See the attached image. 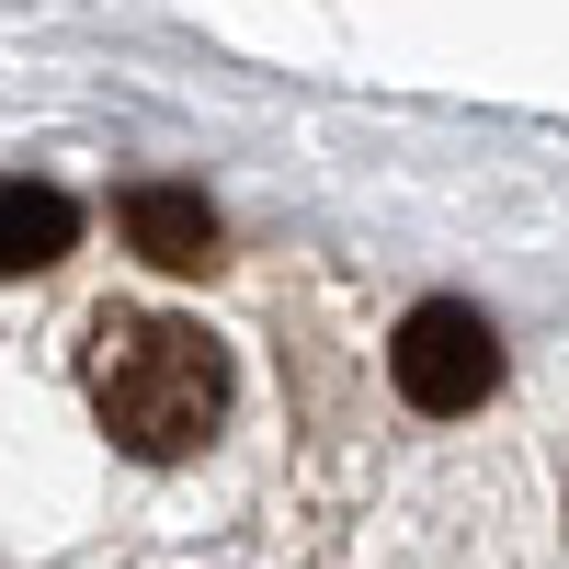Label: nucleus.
<instances>
[{"instance_id":"7ed1b4c3","label":"nucleus","mask_w":569,"mask_h":569,"mask_svg":"<svg viewBox=\"0 0 569 569\" xmlns=\"http://www.w3.org/2000/svg\"><path fill=\"white\" fill-rule=\"evenodd\" d=\"M114 228H126V251H149L160 273H217L228 262L217 251V206L194 194V182H126Z\"/></svg>"},{"instance_id":"f257e3e1","label":"nucleus","mask_w":569,"mask_h":569,"mask_svg":"<svg viewBox=\"0 0 569 569\" xmlns=\"http://www.w3.org/2000/svg\"><path fill=\"white\" fill-rule=\"evenodd\" d=\"M80 388H91L103 433L137 467H171V456H194L217 421H228V353L206 342L194 319L103 308V319H91V353H80Z\"/></svg>"},{"instance_id":"f03ea898","label":"nucleus","mask_w":569,"mask_h":569,"mask_svg":"<svg viewBox=\"0 0 569 569\" xmlns=\"http://www.w3.org/2000/svg\"><path fill=\"white\" fill-rule=\"evenodd\" d=\"M388 376H399L410 410L456 421V410H479V399L501 388V330L467 308V297H421V308L399 319V342H388Z\"/></svg>"},{"instance_id":"20e7f679","label":"nucleus","mask_w":569,"mask_h":569,"mask_svg":"<svg viewBox=\"0 0 569 569\" xmlns=\"http://www.w3.org/2000/svg\"><path fill=\"white\" fill-rule=\"evenodd\" d=\"M69 240H80V206L58 194V182H0V284L58 273Z\"/></svg>"}]
</instances>
